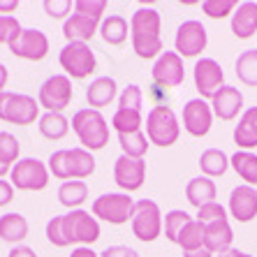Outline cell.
Masks as SVG:
<instances>
[{"instance_id":"cell-25","label":"cell","mask_w":257,"mask_h":257,"mask_svg":"<svg viewBox=\"0 0 257 257\" xmlns=\"http://www.w3.org/2000/svg\"><path fill=\"white\" fill-rule=\"evenodd\" d=\"M215 183L209 179V176H195V179L188 181L186 186V197L190 202V206L195 209H202L206 204L215 202Z\"/></svg>"},{"instance_id":"cell-37","label":"cell","mask_w":257,"mask_h":257,"mask_svg":"<svg viewBox=\"0 0 257 257\" xmlns=\"http://www.w3.org/2000/svg\"><path fill=\"white\" fill-rule=\"evenodd\" d=\"M19 153H21V144L12 132H0V162H5L12 167V162H19Z\"/></svg>"},{"instance_id":"cell-18","label":"cell","mask_w":257,"mask_h":257,"mask_svg":"<svg viewBox=\"0 0 257 257\" xmlns=\"http://www.w3.org/2000/svg\"><path fill=\"white\" fill-rule=\"evenodd\" d=\"M229 215L239 222H250L257 218V190L252 186H236L229 192Z\"/></svg>"},{"instance_id":"cell-32","label":"cell","mask_w":257,"mask_h":257,"mask_svg":"<svg viewBox=\"0 0 257 257\" xmlns=\"http://www.w3.org/2000/svg\"><path fill=\"white\" fill-rule=\"evenodd\" d=\"M234 72L243 86L257 88V49H248L241 51L236 63H234Z\"/></svg>"},{"instance_id":"cell-42","label":"cell","mask_w":257,"mask_h":257,"mask_svg":"<svg viewBox=\"0 0 257 257\" xmlns=\"http://www.w3.org/2000/svg\"><path fill=\"white\" fill-rule=\"evenodd\" d=\"M21 33V24L14 17H0V44H10Z\"/></svg>"},{"instance_id":"cell-20","label":"cell","mask_w":257,"mask_h":257,"mask_svg":"<svg viewBox=\"0 0 257 257\" xmlns=\"http://www.w3.org/2000/svg\"><path fill=\"white\" fill-rule=\"evenodd\" d=\"M211 109L220 120H234L243 109V93L236 86H222L211 100Z\"/></svg>"},{"instance_id":"cell-4","label":"cell","mask_w":257,"mask_h":257,"mask_svg":"<svg viewBox=\"0 0 257 257\" xmlns=\"http://www.w3.org/2000/svg\"><path fill=\"white\" fill-rule=\"evenodd\" d=\"M72 130L79 137L81 149L86 151H102L109 144V123L97 109H79L72 116Z\"/></svg>"},{"instance_id":"cell-48","label":"cell","mask_w":257,"mask_h":257,"mask_svg":"<svg viewBox=\"0 0 257 257\" xmlns=\"http://www.w3.org/2000/svg\"><path fill=\"white\" fill-rule=\"evenodd\" d=\"M70 257H100V252H95L90 245H79V248H74V250H72Z\"/></svg>"},{"instance_id":"cell-11","label":"cell","mask_w":257,"mask_h":257,"mask_svg":"<svg viewBox=\"0 0 257 257\" xmlns=\"http://www.w3.org/2000/svg\"><path fill=\"white\" fill-rule=\"evenodd\" d=\"M72 97H74L72 79L65 77V74H54V77H49L47 81L40 86V93H37L40 107L47 109V111H56V114H63V109L70 107Z\"/></svg>"},{"instance_id":"cell-38","label":"cell","mask_w":257,"mask_h":257,"mask_svg":"<svg viewBox=\"0 0 257 257\" xmlns=\"http://www.w3.org/2000/svg\"><path fill=\"white\" fill-rule=\"evenodd\" d=\"M239 7L236 0H204L202 12L211 19H225L229 14H234V10Z\"/></svg>"},{"instance_id":"cell-16","label":"cell","mask_w":257,"mask_h":257,"mask_svg":"<svg viewBox=\"0 0 257 257\" xmlns=\"http://www.w3.org/2000/svg\"><path fill=\"white\" fill-rule=\"evenodd\" d=\"M114 181L123 192H135L146 181V162L144 158H127L120 153L114 162Z\"/></svg>"},{"instance_id":"cell-21","label":"cell","mask_w":257,"mask_h":257,"mask_svg":"<svg viewBox=\"0 0 257 257\" xmlns=\"http://www.w3.org/2000/svg\"><path fill=\"white\" fill-rule=\"evenodd\" d=\"M232 241H234V232L229 227V220H215L211 225H204V248L213 255H222V252L232 250Z\"/></svg>"},{"instance_id":"cell-47","label":"cell","mask_w":257,"mask_h":257,"mask_svg":"<svg viewBox=\"0 0 257 257\" xmlns=\"http://www.w3.org/2000/svg\"><path fill=\"white\" fill-rule=\"evenodd\" d=\"M7 257H37V252L33 248H28V245H14Z\"/></svg>"},{"instance_id":"cell-2","label":"cell","mask_w":257,"mask_h":257,"mask_svg":"<svg viewBox=\"0 0 257 257\" xmlns=\"http://www.w3.org/2000/svg\"><path fill=\"white\" fill-rule=\"evenodd\" d=\"M162 17L153 7H139L130 17V40H132V51L144 60L158 58L165 51L162 44Z\"/></svg>"},{"instance_id":"cell-8","label":"cell","mask_w":257,"mask_h":257,"mask_svg":"<svg viewBox=\"0 0 257 257\" xmlns=\"http://www.w3.org/2000/svg\"><path fill=\"white\" fill-rule=\"evenodd\" d=\"M132 234L144 243L156 241L162 234V211L153 199H139L135 202V211L130 218Z\"/></svg>"},{"instance_id":"cell-29","label":"cell","mask_w":257,"mask_h":257,"mask_svg":"<svg viewBox=\"0 0 257 257\" xmlns=\"http://www.w3.org/2000/svg\"><path fill=\"white\" fill-rule=\"evenodd\" d=\"M229 167L245 181V186H257V156L250 151H236L229 158Z\"/></svg>"},{"instance_id":"cell-43","label":"cell","mask_w":257,"mask_h":257,"mask_svg":"<svg viewBox=\"0 0 257 257\" xmlns=\"http://www.w3.org/2000/svg\"><path fill=\"white\" fill-rule=\"evenodd\" d=\"M74 10H77V12H84V14H90V17H95L102 21V14L107 10V3H104V0H77V3H74Z\"/></svg>"},{"instance_id":"cell-17","label":"cell","mask_w":257,"mask_h":257,"mask_svg":"<svg viewBox=\"0 0 257 257\" xmlns=\"http://www.w3.org/2000/svg\"><path fill=\"white\" fill-rule=\"evenodd\" d=\"M213 123V109L206 100L195 97L188 100L183 107V127L190 137H206Z\"/></svg>"},{"instance_id":"cell-27","label":"cell","mask_w":257,"mask_h":257,"mask_svg":"<svg viewBox=\"0 0 257 257\" xmlns=\"http://www.w3.org/2000/svg\"><path fill=\"white\" fill-rule=\"evenodd\" d=\"M127 33H130V24L120 14H109V17L102 19L100 35L109 47H120L127 40Z\"/></svg>"},{"instance_id":"cell-30","label":"cell","mask_w":257,"mask_h":257,"mask_svg":"<svg viewBox=\"0 0 257 257\" xmlns=\"http://www.w3.org/2000/svg\"><path fill=\"white\" fill-rule=\"evenodd\" d=\"M40 135L44 139H51V142H60L70 132V120L63 114H56V111H47V114L40 116Z\"/></svg>"},{"instance_id":"cell-33","label":"cell","mask_w":257,"mask_h":257,"mask_svg":"<svg viewBox=\"0 0 257 257\" xmlns=\"http://www.w3.org/2000/svg\"><path fill=\"white\" fill-rule=\"evenodd\" d=\"M111 127L116 135H130V132L142 130V111L135 109H116V114L111 116Z\"/></svg>"},{"instance_id":"cell-34","label":"cell","mask_w":257,"mask_h":257,"mask_svg":"<svg viewBox=\"0 0 257 257\" xmlns=\"http://www.w3.org/2000/svg\"><path fill=\"white\" fill-rule=\"evenodd\" d=\"M118 144H120L123 156H127V158H144L151 146L149 137H146L142 130L130 132V135H118Z\"/></svg>"},{"instance_id":"cell-22","label":"cell","mask_w":257,"mask_h":257,"mask_svg":"<svg viewBox=\"0 0 257 257\" xmlns=\"http://www.w3.org/2000/svg\"><path fill=\"white\" fill-rule=\"evenodd\" d=\"M232 33L239 40H248L257 33V3H241L232 14Z\"/></svg>"},{"instance_id":"cell-9","label":"cell","mask_w":257,"mask_h":257,"mask_svg":"<svg viewBox=\"0 0 257 257\" xmlns=\"http://www.w3.org/2000/svg\"><path fill=\"white\" fill-rule=\"evenodd\" d=\"M93 215L109 225H125L135 211V199L127 192H104L93 199Z\"/></svg>"},{"instance_id":"cell-6","label":"cell","mask_w":257,"mask_h":257,"mask_svg":"<svg viewBox=\"0 0 257 257\" xmlns=\"http://www.w3.org/2000/svg\"><path fill=\"white\" fill-rule=\"evenodd\" d=\"M40 118V102L26 93H0V120L12 125H33Z\"/></svg>"},{"instance_id":"cell-46","label":"cell","mask_w":257,"mask_h":257,"mask_svg":"<svg viewBox=\"0 0 257 257\" xmlns=\"http://www.w3.org/2000/svg\"><path fill=\"white\" fill-rule=\"evenodd\" d=\"M19 10V0H0V17H12Z\"/></svg>"},{"instance_id":"cell-5","label":"cell","mask_w":257,"mask_h":257,"mask_svg":"<svg viewBox=\"0 0 257 257\" xmlns=\"http://www.w3.org/2000/svg\"><path fill=\"white\" fill-rule=\"evenodd\" d=\"M146 137H149L151 144H156L160 149H169V146L179 142L181 125L172 107L156 104L151 109L149 116H146Z\"/></svg>"},{"instance_id":"cell-39","label":"cell","mask_w":257,"mask_h":257,"mask_svg":"<svg viewBox=\"0 0 257 257\" xmlns=\"http://www.w3.org/2000/svg\"><path fill=\"white\" fill-rule=\"evenodd\" d=\"M142 102H144L142 88H139L137 84H127L118 97V109H135V111H142Z\"/></svg>"},{"instance_id":"cell-1","label":"cell","mask_w":257,"mask_h":257,"mask_svg":"<svg viewBox=\"0 0 257 257\" xmlns=\"http://www.w3.org/2000/svg\"><path fill=\"white\" fill-rule=\"evenodd\" d=\"M47 239L56 248H67L72 243L93 245L100 239V222L88 211L77 209L65 215H54L47 222Z\"/></svg>"},{"instance_id":"cell-52","label":"cell","mask_w":257,"mask_h":257,"mask_svg":"<svg viewBox=\"0 0 257 257\" xmlns=\"http://www.w3.org/2000/svg\"><path fill=\"white\" fill-rule=\"evenodd\" d=\"M10 172H12V167H10V165H5V162H0V179H3V176H7Z\"/></svg>"},{"instance_id":"cell-15","label":"cell","mask_w":257,"mask_h":257,"mask_svg":"<svg viewBox=\"0 0 257 257\" xmlns=\"http://www.w3.org/2000/svg\"><path fill=\"white\" fill-rule=\"evenodd\" d=\"M151 77L158 86L162 88H176L183 84L186 79V67H183V58L176 51H162L153 63Z\"/></svg>"},{"instance_id":"cell-50","label":"cell","mask_w":257,"mask_h":257,"mask_svg":"<svg viewBox=\"0 0 257 257\" xmlns=\"http://www.w3.org/2000/svg\"><path fill=\"white\" fill-rule=\"evenodd\" d=\"M183 257H213V252H209L206 248H199V250H192V252H183Z\"/></svg>"},{"instance_id":"cell-41","label":"cell","mask_w":257,"mask_h":257,"mask_svg":"<svg viewBox=\"0 0 257 257\" xmlns=\"http://www.w3.org/2000/svg\"><path fill=\"white\" fill-rule=\"evenodd\" d=\"M222 218H227V211L218 202H211V204H206V206H202V209H197V220L202 222V225H211V222L222 220Z\"/></svg>"},{"instance_id":"cell-26","label":"cell","mask_w":257,"mask_h":257,"mask_svg":"<svg viewBox=\"0 0 257 257\" xmlns=\"http://www.w3.org/2000/svg\"><path fill=\"white\" fill-rule=\"evenodd\" d=\"M28 220L21 213H5L0 215V239L7 243L21 245V241L28 236Z\"/></svg>"},{"instance_id":"cell-49","label":"cell","mask_w":257,"mask_h":257,"mask_svg":"<svg viewBox=\"0 0 257 257\" xmlns=\"http://www.w3.org/2000/svg\"><path fill=\"white\" fill-rule=\"evenodd\" d=\"M7 79H10V72H7V67L3 65V63H0V93H5Z\"/></svg>"},{"instance_id":"cell-14","label":"cell","mask_w":257,"mask_h":257,"mask_svg":"<svg viewBox=\"0 0 257 257\" xmlns=\"http://www.w3.org/2000/svg\"><path fill=\"white\" fill-rule=\"evenodd\" d=\"M192 77H195V88H197L202 100H213L215 93L225 86L222 65L213 58L197 60V63H195V70H192Z\"/></svg>"},{"instance_id":"cell-35","label":"cell","mask_w":257,"mask_h":257,"mask_svg":"<svg viewBox=\"0 0 257 257\" xmlns=\"http://www.w3.org/2000/svg\"><path fill=\"white\" fill-rule=\"evenodd\" d=\"M176 243L183 248V252H192V250L204 248V225L197 220V218H192L186 227H183V232H181Z\"/></svg>"},{"instance_id":"cell-7","label":"cell","mask_w":257,"mask_h":257,"mask_svg":"<svg viewBox=\"0 0 257 257\" xmlns=\"http://www.w3.org/2000/svg\"><path fill=\"white\" fill-rule=\"evenodd\" d=\"M58 63L65 70V77L70 79H86L97 67L95 51L84 42H67L65 47L60 49Z\"/></svg>"},{"instance_id":"cell-40","label":"cell","mask_w":257,"mask_h":257,"mask_svg":"<svg viewBox=\"0 0 257 257\" xmlns=\"http://www.w3.org/2000/svg\"><path fill=\"white\" fill-rule=\"evenodd\" d=\"M42 7L51 19H65V17L70 19L72 10H74V3L72 0H44Z\"/></svg>"},{"instance_id":"cell-12","label":"cell","mask_w":257,"mask_h":257,"mask_svg":"<svg viewBox=\"0 0 257 257\" xmlns=\"http://www.w3.org/2000/svg\"><path fill=\"white\" fill-rule=\"evenodd\" d=\"M209 44V33L202 26V21H183L176 28V37H174V49L181 58H197Z\"/></svg>"},{"instance_id":"cell-24","label":"cell","mask_w":257,"mask_h":257,"mask_svg":"<svg viewBox=\"0 0 257 257\" xmlns=\"http://www.w3.org/2000/svg\"><path fill=\"white\" fill-rule=\"evenodd\" d=\"M234 144L239 151H250L257 146V107L245 109L239 118V125L234 127Z\"/></svg>"},{"instance_id":"cell-45","label":"cell","mask_w":257,"mask_h":257,"mask_svg":"<svg viewBox=\"0 0 257 257\" xmlns=\"http://www.w3.org/2000/svg\"><path fill=\"white\" fill-rule=\"evenodd\" d=\"M12 199H14V186L10 183V181L0 179V209H3V206H7Z\"/></svg>"},{"instance_id":"cell-36","label":"cell","mask_w":257,"mask_h":257,"mask_svg":"<svg viewBox=\"0 0 257 257\" xmlns=\"http://www.w3.org/2000/svg\"><path fill=\"white\" fill-rule=\"evenodd\" d=\"M190 220H192V218L186 213V211L172 209L169 213H165V218H162V229H165V236H167L172 243H176V241H179V236H181V232H183V227H186Z\"/></svg>"},{"instance_id":"cell-31","label":"cell","mask_w":257,"mask_h":257,"mask_svg":"<svg viewBox=\"0 0 257 257\" xmlns=\"http://www.w3.org/2000/svg\"><path fill=\"white\" fill-rule=\"evenodd\" d=\"M199 167H202L204 176L215 179V176H222V174L229 169V158H227V153L220 149H206L202 156H199Z\"/></svg>"},{"instance_id":"cell-10","label":"cell","mask_w":257,"mask_h":257,"mask_svg":"<svg viewBox=\"0 0 257 257\" xmlns=\"http://www.w3.org/2000/svg\"><path fill=\"white\" fill-rule=\"evenodd\" d=\"M10 183L17 190L40 192L49 186V167L37 158H21L10 172Z\"/></svg>"},{"instance_id":"cell-19","label":"cell","mask_w":257,"mask_h":257,"mask_svg":"<svg viewBox=\"0 0 257 257\" xmlns=\"http://www.w3.org/2000/svg\"><path fill=\"white\" fill-rule=\"evenodd\" d=\"M100 19L90 17V14H84V12H77L72 14L70 19H65L63 24V35H65L67 42H88L95 37V33H100Z\"/></svg>"},{"instance_id":"cell-13","label":"cell","mask_w":257,"mask_h":257,"mask_svg":"<svg viewBox=\"0 0 257 257\" xmlns=\"http://www.w3.org/2000/svg\"><path fill=\"white\" fill-rule=\"evenodd\" d=\"M7 47H10L12 56H17V58L40 63L49 54V37L40 28H21V33Z\"/></svg>"},{"instance_id":"cell-28","label":"cell","mask_w":257,"mask_h":257,"mask_svg":"<svg viewBox=\"0 0 257 257\" xmlns=\"http://www.w3.org/2000/svg\"><path fill=\"white\" fill-rule=\"evenodd\" d=\"M88 199L86 181H63L58 186V202L70 211L81 209V204Z\"/></svg>"},{"instance_id":"cell-44","label":"cell","mask_w":257,"mask_h":257,"mask_svg":"<svg viewBox=\"0 0 257 257\" xmlns=\"http://www.w3.org/2000/svg\"><path fill=\"white\" fill-rule=\"evenodd\" d=\"M100 257H139V252L130 245H123V243H116V245H107L104 250L100 252Z\"/></svg>"},{"instance_id":"cell-3","label":"cell","mask_w":257,"mask_h":257,"mask_svg":"<svg viewBox=\"0 0 257 257\" xmlns=\"http://www.w3.org/2000/svg\"><path fill=\"white\" fill-rule=\"evenodd\" d=\"M47 162L49 174H54L60 181H84L95 172V158L81 146L54 151Z\"/></svg>"},{"instance_id":"cell-23","label":"cell","mask_w":257,"mask_h":257,"mask_svg":"<svg viewBox=\"0 0 257 257\" xmlns=\"http://www.w3.org/2000/svg\"><path fill=\"white\" fill-rule=\"evenodd\" d=\"M116 90H118L116 79H111V77H97V79H93V81H90V86L86 88V102H88L90 109H97V111H100L102 107L111 104V100L116 97Z\"/></svg>"},{"instance_id":"cell-51","label":"cell","mask_w":257,"mask_h":257,"mask_svg":"<svg viewBox=\"0 0 257 257\" xmlns=\"http://www.w3.org/2000/svg\"><path fill=\"white\" fill-rule=\"evenodd\" d=\"M215 257H252V255H248V252H243V250H236V248H232V250L222 252V255H215Z\"/></svg>"}]
</instances>
